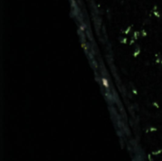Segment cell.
<instances>
[{"label":"cell","instance_id":"obj_1","mask_svg":"<svg viewBox=\"0 0 162 161\" xmlns=\"http://www.w3.org/2000/svg\"><path fill=\"white\" fill-rule=\"evenodd\" d=\"M102 81H103V83H104V85H105L106 87H108V84H107V81H105V78H103V79H102Z\"/></svg>","mask_w":162,"mask_h":161}]
</instances>
